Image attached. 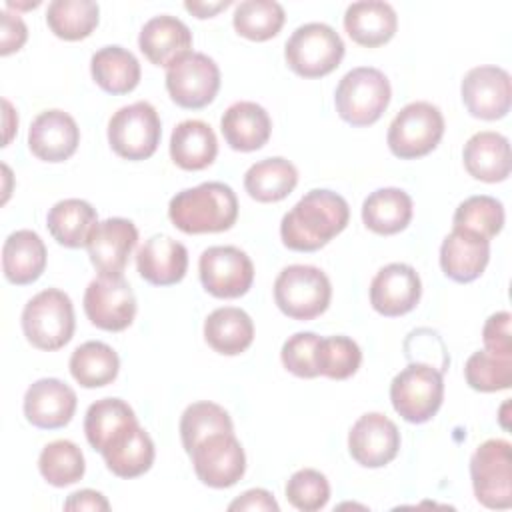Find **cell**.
I'll return each instance as SVG.
<instances>
[{
	"label": "cell",
	"mask_w": 512,
	"mask_h": 512,
	"mask_svg": "<svg viewBox=\"0 0 512 512\" xmlns=\"http://www.w3.org/2000/svg\"><path fill=\"white\" fill-rule=\"evenodd\" d=\"M350 220L348 202L326 188L306 192L280 222V238L286 248L314 252L340 234Z\"/></svg>",
	"instance_id": "cell-1"
},
{
	"label": "cell",
	"mask_w": 512,
	"mask_h": 512,
	"mask_svg": "<svg viewBox=\"0 0 512 512\" xmlns=\"http://www.w3.org/2000/svg\"><path fill=\"white\" fill-rule=\"evenodd\" d=\"M172 224L186 234L230 230L238 218V200L224 182H202L172 196L168 204Z\"/></svg>",
	"instance_id": "cell-2"
},
{
	"label": "cell",
	"mask_w": 512,
	"mask_h": 512,
	"mask_svg": "<svg viewBox=\"0 0 512 512\" xmlns=\"http://www.w3.org/2000/svg\"><path fill=\"white\" fill-rule=\"evenodd\" d=\"M74 306L66 292L46 288L32 296L22 310V332L38 350H60L74 334Z\"/></svg>",
	"instance_id": "cell-3"
},
{
	"label": "cell",
	"mask_w": 512,
	"mask_h": 512,
	"mask_svg": "<svg viewBox=\"0 0 512 512\" xmlns=\"http://www.w3.org/2000/svg\"><path fill=\"white\" fill-rule=\"evenodd\" d=\"M392 88L384 72L372 66H358L346 72L334 92L338 116L352 126L374 124L390 104Z\"/></svg>",
	"instance_id": "cell-4"
},
{
	"label": "cell",
	"mask_w": 512,
	"mask_h": 512,
	"mask_svg": "<svg viewBox=\"0 0 512 512\" xmlns=\"http://www.w3.org/2000/svg\"><path fill=\"white\" fill-rule=\"evenodd\" d=\"M444 378L426 362H412L390 382V402L410 424L428 422L442 406Z\"/></svg>",
	"instance_id": "cell-5"
},
{
	"label": "cell",
	"mask_w": 512,
	"mask_h": 512,
	"mask_svg": "<svg viewBox=\"0 0 512 512\" xmlns=\"http://www.w3.org/2000/svg\"><path fill=\"white\" fill-rule=\"evenodd\" d=\"M332 298L328 276L310 264L286 266L274 280L276 306L294 320H312L320 316Z\"/></svg>",
	"instance_id": "cell-6"
},
{
	"label": "cell",
	"mask_w": 512,
	"mask_h": 512,
	"mask_svg": "<svg viewBox=\"0 0 512 512\" xmlns=\"http://www.w3.org/2000/svg\"><path fill=\"white\" fill-rule=\"evenodd\" d=\"M344 56L340 34L324 22L298 26L286 42L284 58L292 72L302 78H322L338 68Z\"/></svg>",
	"instance_id": "cell-7"
},
{
	"label": "cell",
	"mask_w": 512,
	"mask_h": 512,
	"mask_svg": "<svg viewBox=\"0 0 512 512\" xmlns=\"http://www.w3.org/2000/svg\"><path fill=\"white\" fill-rule=\"evenodd\" d=\"M444 134V116L438 106L418 100L406 104L388 126V148L402 160L432 152Z\"/></svg>",
	"instance_id": "cell-8"
},
{
	"label": "cell",
	"mask_w": 512,
	"mask_h": 512,
	"mask_svg": "<svg viewBox=\"0 0 512 512\" xmlns=\"http://www.w3.org/2000/svg\"><path fill=\"white\" fill-rule=\"evenodd\" d=\"M470 478L476 500L492 510L512 506V446L508 440L482 442L470 458Z\"/></svg>",
	"instance_id": "cell-9"
},
{
	"label": "cell",
	"mask_w": 512,
	"mask_h": 512,
	"mask_svg": "<svg viewBox=\"0 0 512 512\" xmlns=\"http://www.w3.org/2000/svg\"><path fill=\"white\" fill-rule=\"evenodd\" d=\"M160 136V116L146 100L122 106L108 122L110 148L126 160L150 158L160 144Z\"/></svg>",
	"instance_id": "cell-10"
},
{
	"label": "cell",
	"mask_w": 512,
	"mask_h": 512,
	"mask_svg": "<svg viewBox=\"0 0 512 512\" xmlns=\"http://www.w3.org/2000/svg\"><path fill=\"white\" fill-rule=\"evenodd\" d=\"M218 88V64L202 52H188L166 68V90L182 108L198 110L208 106L216 98Z\"/></svg>",
	"instance_id": "cell-11"
},
{
	"label": "cell",
	"mask_w": 512,
	"mask_h": 512,
	"mask_svg": "<svg viewBox=\"0 0 512 512\" xmlns=\"http://www.w3.org/2000/svg\"><path fill=\"white\" fill-rule=\"evenodd\" d=\"M190 456L198 480L210 488H230L246 470V454L234 432L206 436L192 448Z\"/></svg>",
	"instance_id": "cell-12"
},
{
	"label": "cell",
	"mask_w": 512,
	"mask_h": 512,
	"mask_svg": "<svg viewBox=\"0 0 512 512\" xmlns=\"http://www.w3.org/2000/svg\"><path fill=\"white\" fill-rule=\"evenodd\" d=\"M200 282L216 298L244 296L254 282V264L236 246H210L200 254Z\"/></svg>",
	"instance_id": "cell-13"
},
{
	"label": "cell",
	"mask_w": 512,
	"mask_h": 512,
	"mask_svg": "<svg viewBox=\"0 0 512 512\" xmlns=\"http://www.w3.org/2000/svg\"><path fill=\"white\" fill-rule=\"evenodd\" d=\"M86 318L100 330H126L136 316V296L124 276H98L84 292Z\"/></svg>",
	"instance_id": "cell-14"
},
{
	"label": "cell",
	"mask_w": 512,
	"mask_h": 512,
	"mask_svg": "<svg viewBox=\"0 0 512 512\" xmlns=\"http://www.w3.org/2000/svg\"><path fill=\"white\" fill-rule=\"evenodd\" d=\"M460 94L470 116L482 120L504 118L512 102L510 74L500 66L470 68L462 78Z\"/></svg>",
	"instance_id": "cell-15"
},
{
	"label": "cell",
	"mask_w": 512,
	"mask_h": 512,
	"mask_svg": "<svg viewBox=\"0 0 512 512\" xmlns=\"http://www.w3.org/2000/svg\"><path fill=\"white\" fill-rule=\"evenodd\" d=\"M350 456L364 468H382L400 450L398 426L380 412L362 414L348 432Z\"/></svg>",
	"instance_id": "cell-16"
},
{
	"label": "cell",
	"mask_w": 512,
	"mask_h": 512,
	"mask_svg": "<svg viewBox=\"0 0 512 512\" xmlns=\"http://www.w3.org/2000/svg\"><path fill=\"white\" fill-rule=\"evenodd\" d=\"M420 296V276L410 264L404 262H392L380 268L370 282V304L378 314L388 318L414 310Z\"/></svg>",
	"instance_id": "cell-17"
},
{
	"label": "cell",
	"mask_w": 512,
	"mask_h": 512,
	"mask_svg": "<svg viewBox=\"0 0 512 512\" xmlns=\"http://www.w3.org/2000/svg\"><path fill=\"white\" fill-rule=\"evenodd\" d=\"M138 242V228L126 218H106L94 228L86 248L100 276H122Z\"/></svg>",
	"instance_id": "cell-18"
},
{
	"label": "cell",
	"mask_w": 512,
	"mask_h": 512,
	"mask_svg": "<svg viewBox=\"0 0 512 512\" xmlns=\"http://www.w3.org/2000/svg\"><path fill=\"white\" fill-rule=\"evenodd\" d=\"M76 392L58 378H40L24 394L26 420L42 430L66 426L76 412Z\"/></svg>",
	"instance_id": "cell-19"
},
{
	"label": "cell",
	"mask_w": 512,
	"mask_h": 512,
	"mask_svg": "<svg viewBox=\"0 0 512 512\" xmlns=\"http://www.w3.org/2000/svg\"><path fill=\"white\" fill-rule=\"evenodd\" d=\"M78 144L80 128L64 110H44L30 124L28 148L38 160L64 162L76 152Z\"/></svg>",
	"instance_id": "cell-20"
},
{
	"label": "cell",
	"mask_w": 512,
	"mask_h": 512,
	"mask_svg": "<svg viewBox=\"0 0 512 512\" xmlns=\"http://www.w3.org/2000/svg\"><path fill=\"white\" fill-rule=\"evenodd\" d=\"M138 274L154 286H172L186 276L188 250L166 234L150 236L136 254Z\"/></svg>",
	"instance_id": "cell-21"
},
{
	"label": "cell",
	"mask_w": 512,
	"mask_h": 512,
	"mask_svg": "<svg viewBox=\"0 0 512 512\" xmlns=\"http://www.w3.org/2000/svg\"><path fill=\"white\" fill-rule=\"evenodd\" d=\"M490 260V240L460 228L442 240L440 266L442 272L454 282H472L482 276Z\"/></svg>",
	"instance_id": "cell-22"
},
{
	"label": "cell",
	"mask_w": 512,
	"mask_h": 512,
	"mask_svg": "<svg viewBox=\"0 0 512 512\" xmlns=\"http://www.w3.org/2000/svg\"><path fill=\"white\" fill-rule=\"evenodd\" d=\"M138 46L152 64L168 68L178 58L192 52V32L180 18L160 14L142 26Z\"/></svg>",
	"instance_id": "cell-23"
},
{
	"label": "cell",
	"mask_w": 512,
	"mask_h": 512,
	"mask_svg": "<svg viewBox=\"0 0 512 512\" xmlns=\"http://www.w3.org/2000/svg\"><path fill=\"white\" fill-rule=\"evenodd\" d=\"M220 130L232 150L252 152L268 142L272 120L260 104L240 100L226 108L220 118Z\"/></svg>",
	"instance_id": "cell-24"
},
{
	"label": "cell",
	"mask_w": 512,
	"mask_h": 512,
	"mask_svg": "<svg viewBox=\"0 0 512 512\" xmlns=\"http://www.w3.org/2000/svg\"><path fill=\"white\" fill-rule=\"evenodd\" d=\"M466 172L482 182H502L510 176V142L506 136L482 130L468 138L462 150Z\"/></svg>",
	"instance_id": "cell-25"
},
{
	"label": "cell",
	"mask_w": 512,
	"mask_h": 512,
	"mask_svg": "<svg viewBox=\"0 0 512 512\" xmlns=\"http://www.w3.org/2000/svg\"><path fill=\"white\" fill-rule=\"evenodd\" d=\"M138 426L134 410L120 398H102L88 406L84 416V432L88 444L100 454L120 442Z\"/></svg>",
	"instance_id": "cell-26"
},
{
	"label": "cell",
	"mask_w": 512,
	"mask_h": 512,
	"mask_svg": "<svg viewBox=\"0 0 512 512\" xmlns=\"http://www.w3.org/2000/svg\"><path fill=\"white\" fill-rule=\"evenodd\" d=\"M344 28L356 44L376 48L386 44L396 34L398 16L388 2L360 0L346 8Z\"/></svg>",
	"instance_id": "cell-27"
},
{
	"label": "cell",
	"mask_w": 512,
	"mask_h": 512,
	"mask_svg": "<svg viewBox=\"0 0 512 512\" xmlns=\"http://www.w3.org/2000/svg\"><path fill=\"white\" fill-rule=\"evenodd\" d=\"M46 268V246L32 230L12 232L2 246V272L8 282L24 286L36 282Z\"/></svg>",
	"instance_id": "cell-28"
},
{
	"label": "cell",
	"mask_w": 512,
	"mask_h": 512,
	"mask_svg": "<svg viewBox=\"0 0 512 512\" xmlns=\"http://www.w3.org/2000/svg\"><path fill=\"white\" fill-rule=\"evenodd\" d=\"M218 154V140L204 120H182L170 136V158L182 170H204Z\"/></svg>",
	"instance_id": "cell-29"
},
{
	"label": "cell",
	"mask_w": 512,
	"mask_h": 512,
	"mask_svg": "<svg viewBox=\"0 0 512 512\" xmlns=\"http://www.w3.org/2000/svg\"><path fill=\"white\" fill-rule=\"evenodd\" d=\"M204 340L214 352L224 356H236L252 344L254 322L242 308H216L204 320Z\"/></svg>",
	"instance_id": "cell-30"
},
{
	"label": "cell",
	"mask_w": 512,
	"mask_h": 512,
	"mask_svg": "<svg viewBox=\"0 0 512 512\" xmlns=\"http://www.w3.org/2000/svg\"><path fill=\"white\" fill-rule=\"evenodd\" d=\"M46 226L58 244L66 248H80L88 244L94 228L98 226V214L90 202L66 198L48 210Z\"/></svg>",
	"instance_id": "cell-31"
},
{
	"label": "cell",
	"mask_w": 512,
	"mask_h": 512,
	"mask_svg": "<svg viewBox=\"0 0 512 512\" xmlns=\"http://www.w3.org/2000/svg\"><path fill=\"white\" fill-rule=\"evenodd\" d=\"M90 72L94 82L108 94H128L140 82L138 58L122 46H104L92 54Z\"/></svg>",
	"instance_id": "cell-32"
},
{
	"label": "cell",
	"mask_w": 512,
	"mask_h": 512,
	"mask_svg": "<svg viewBox=\"0 0 512 512\" xmlns=\"http://www.w3.org/2000/svg\"><path fill=\"white\" fill-rule=\"evenodd\" d=\"M362 220L376 234H398L412 220V198L400 188H378L366 196Z\"/></svg>",
	"instance_id": "cell-33"
},
{
	"label": "cell",
	"mask_w": 512,
	"mask_h": 512,
	"mask_svg": "<svg viewBox=\"0 0 512 512\" xmlns=\"http://www.w3.org/2000/svg\"><path fill=\"white\" fill-rule=\"evenodd\" d=\"M298 184L296 166L280 156L252 164L244 174V188L256 202L284 200Z\"/></svg>",
	"instance_id": "cell-34"
},
{
	"label": "cell",
	"mask_w": 512,
	"mask_h": 512,
	"mask_svg": "<svg viewBox=\"0 0 512 512\" xmlns=\"http://www.w3.org/2000/svg\"><path fill=\"white\" fill-rule=\"evenodd\" d=\"M70 374L84 388H100L116 380L120 358L112 346L90 340L80 344L70 356Z\"/></svg>",
	"instance_id": "cell-35"
},
{
	"label": "cell",
	"mask_w": 512,
	"mask_h": 512,
	"mask_svg": "<svg viewBox=\"0 0 512 512\" xmlns=\"http://www.w3.org/2000/svg\"><path fill=\"white\" fill-rule=\"evenodd\" d=\"M102 458L118 478H136L150 470L154 462V442L138 424L128 436L102 452Z\"/></svg>",
	"instance_id": "cell-36"
},
{
	"label": "cell",
	"mask_w": 512,
	"mask_h": 512,
	"mask_svg": "<svg viewBox=\"0 0 512 512\" xmlns=\"http://www.w3.org/2000/svg\"><path fill=\"white\" fill-rule=\"evenodd\" d=\"M100 8L92 0H52L46 10V24L54 36L76 42L88 38L98 26Z\"/></svg>",
	"instance_id": "cell-37"
},
{
	"label": "cell",
	"mask_w": 512,
	"mask_h": 512,
	"mask_svg": "<svg viewBox=\"0 0 512 512\" xmlns=\"http://www.w3.org/2000/svg\"><path fill=\"white\" fill-rule=\"evenodd\" d=\"M284 20V8L276 0H244L232 16L234 30L254 42L274 38L284 26Z\"/></svg>",
	"instance_id": "cell-38"
},
{
	"label": "cell",
	"mask_w": 512,
	"mask_h": 512,
	"mask_svg": "<svg viewBox=\"0 0 512 512\" xmlns=\"http://www.w3.org/2000/svg\"><path fill=\"white\" fill-rule=\"evenodd\" d=\"M38 470L42 478L56 488L76 484L86 470L84 454L70 440H54L42 448Z\"/></svg>",
	"instance_id": "cell-39"
},
{
	"label": "cell",
	"mask_w": 512,
	"mask_h": 512,
	"mask_svg": "<svg viewBox=\"0 0 512 512\" xmlns=\"http://www.w3.org/2000/svg\"><path fill=\"white\" fill-rule=\"evenodd\" d=\"M234 432L230 414L214 402H194L190 404L180 418V438L184 450L190 454L192 448L210 434Z\"/></svg>",
	"instance_id": "cell-40"
},
{
	"label": "cell",
	"mask_w": 512,
	"mask_h": 512,
	"mask_svg": "<svg viewBox=\"0 0 512 512\" xmlns=\"http://www.w3.org/2000/svg\"><path fill=\"white\" fill-rule=\"evenodd\" d=\"M452 228L474 232L486 240L494 238L504 226V206L494 196L478 194L458 204Z\"/></svg>",
	"instance_id": "cell-41"
},
{
	"label": "cell",
	"mask_w": 512,
	"mask_h": 512,
	"mask_svg": "<svg viewBox=\"0 0 512 512\" xmlns=\"http://www.w3.org/2000/svg\"><path fill=\"white\" fill-rule=\"evenodd\" d=\"M362 362L360 346L348 336H320L316 344V370L332 380L350 378Z\"/></svg>",
	"instance_id": "cell-42"
},
{
	"label": "cell",
	"mask_w": 512,
	"mask_h": 512,
	"mask_svg": "<svg viewBox=\"0 0 512 512\" xmlns=\"http://www.w3.org/2000/svg\"><path fill=\"white\" fill-rule=\"evenodd\" d=\"M464 378L478 392L508 390L512 384V356L476 350L464 364Z\"/></svg>",
	"instance_id": "cell-43"
},
{
	"label": "cell",
	"mask_w": 512,
	"mask_h": 512,
	"mask_svg": "<svg viewBox=\"0 0 512 512\" xmlns=\"http://www.w3.org/2000/svg\"><path fill=\"white\" fill-rule=\"evenodd\" d=\"M288 502L302 512H316L330 500V484L326 476L314 468H302L286 482Z\"/></svg>",
	"instance_id": "cell-44"
},
{
	"label": "cell",
	"mask_w": 512,
	"mask_h": 512,
	"mask_svg": "<svg viewBox=\"0 0 512 512\" xmlns=\"http://www.w3.org/2000/svg\"><path fill=\"white\" fill-rule=\"evenodd\" d=\"M320 336L314 332H296L292 334L280 350L282 364L288 372L300 378L320 376L316 370V344Z\"/></svg>",
	"instance_id": "cell-45"
},
{
	"label": "cell",
	"mask_w": 512,
	"mask_h": 512,
	"mask_svg": "<svg viewBox=\"0 0 512 512\" xmlns=\"http://www.w3.org/2000/svg\"><path fill=\"white\" fill-rule=\"evenodd\" d=\"M512 316L510 312H494L484 328H482V340L488 352H494L498 356H512V332H510Z\"/></svg>",
	"instance_id": "cell-46"
},
{
	"label": "cell",
	"mask_w": 512,
	"mask_h": 512,
	"mask_svg": "<svg viewBox=\"0 0 512 512\" xmlns=\"http://www.w3.org/2000/svg\"><path fill=\"white\" fill-rule=\"evenodd\" d=\"M2 16V26H0V54L8 56L12 52H18L26 38H28V28L24 20L18 14H12L8 10L0 12Z\"/></svg>",
	"instance_id": "cell-47"
},
{
	"label": "cell",
	"mask_w": 512,
	"mask_h": 512,
	"mask_svg": "<svg viewBox=\"0 0 512 512\" xmlns=\"http://www.w3.org/2000/svg\"><path fill=\"white\" fill-rule=\"evenodd\" d=\"M228 510H258V512H278L280 506L278 502L272 498V494L264 488H252L246 490L240 498H236L234 502L228 504Z\"/></svg>",
	"instance_id": "cell-48"
},
{
	"label": "cell",
	"mask_w": 512,
	"mask_h": 512,
	"mask_svg": "<svg viewBox=\"0 0 512 512\" xmlns=\"http://www.w3.org/2000/svg\"><path fill=\"white\" fill-rule=\"evenodd\" d=\"M64 510H110L108 500L96 492V490H78L74 494L68 496V500L64 502Z\"/></svg>",
	"instance_id": "cell-49"
},
{
	"label": "cell",
	"mask_w": 512,
	"mask_h": 512,
	"mask_svg": "<svg viewBox=\"0 0 512 512\" xmlns=\"http://www.w3.org/2000/svg\"><path fill=\"white\" fill-rule=\"evenodd\" d=\"M226 6H230V0H222V2H184V8L188 12H192L196 18H210L216 12L224 10Z\"/></svg>",
	"instance_id": "cell-50"
},
{
	"label": "cell",
	"mask_w": 512,
	"mask_h": 512,
	"mask_svg": "<svg viewBox=\"0 0 512 512\" xmlns=\"http://www.w3.org/2000/svg\"><path fill=\"white\" fill-rule=\"evenodd\" d=\"M4 108H6V138H4V146L10 142V136H12V130H14V126L8 122V118L14 114L12 112V106H10V102L8 100H4ZM14 118H18L16 114H14ZM14 124H18V120H14Z\"/></svg>",
	"instance_id": "cell-51"
}]
</instances>
